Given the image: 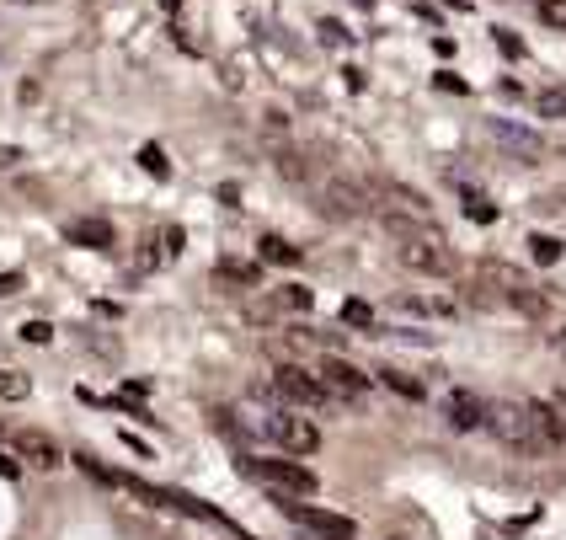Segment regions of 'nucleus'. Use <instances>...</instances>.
Here are the masks:
<instances>
[{"label":"nucleus","instance_id":"2eb2a0df","mask_svg":"<svg viewBox=\"0 0 566 540\" xmlns=\"http://www.w3.org/2000/svg\"><path fill=\"white\" fill-rule=\"evenodd\" d=\"M139 166H145L150 177H161V182L171 177V161H166V150H161V145H145V150H139Z\"/></svg>","mask_w":566,"mask_h":540},{"label":"nucleus","instance_id":"c85d7f7f","mask_svg":"<svg viewBox=\"0 0 566 540\" xmlns=\"http://www.w3.org/2000/svg\"><path fill=\"white\" fill-rule=\"evenodd\" d=\"M358 6H374V0H358Z\"/></svg>","mask_w":566,"mask_h":540},{"label":"nucleus","instance_id":"7ed1b4c3","mask_svg":"<svg viewBox=\"0 0 566 540\" xmlns=\"http://www.w3.org/2000/svg\"><path fill=\"white\" fill-rule=\"evenodd\" d=\"M396 257H401V268H412V273H433V279L454 273L449 241H444V230H438V225L417 230V236H401V241H396Z\"/></svg>","mask_w":566,"mask_h":540},{"label":"nucleus","instance_id":"ddd939ff","mask_svg":"<svg viewBox=\"0 0 566 540\" xmlns=\"http://www.w3.org/2000/svg\"><path fill=\"white\" fill-rule=\"evenodd\" d=\"M492 134H497V140H508L513 150H529V156H534V150H540V134L518 129V123H502V118H492Z\"/></svg>","mask_w":566,"mask_h":540},{"label":"nucleus","instance_id":"20e7f679","mask_svg":"<svg viewBox=\"0 0 566 540\" xmlns=\"http://www.w3.org/2000/svg\"><path fill=\"white\" fill-rule=\"evenodd\" d=\"M486 428L502 439V444H513V450H545V434H540V423H534V412H529V401L524 407H492V418H486Z\"/></svg>","mask_w":566,"mask_h":540},{"label":"nucleus","instance_id":"39448f33","mask_svg":"<svg viewBox=\"0 0 566 540\" xmlns=\"http://www.w3.org/2000/svg\"><path fill=\"white\" fill-rule=\"evenodd\" d=\"M262 428H267V439H273L283 455H316V450H321L316 418H300V412H273Z\"/></svg>","mask_w":566,"mask_h":540},{"label":"nucleus","instance_id":"b1692460","mask_svg":"<svg viewBox=\"0 0 566 540\" xmlns=\"http://www.w3.org/2000/svg\"><path fill=\"white\" fill-rule=\"evenodd\" d=\"M321 38H332V43H353V38H348V27H342V22H326V17H321Z\"/></svg>","mask_w":566,"mask_h":540},{"label":"nucleus","instance_id":"f8f14e48","mask_svg":"<svg viewBox=\"0 0 566 540\" xmlns=\"http://www.w3.org/2000/svg\"><path fill=\"white\" fill-rule=\"evenodd\" d=\"M273 300H278V311H294V316H305L316 305V295L305 284H283V289H273Z\"/></svg>","mask_w":566,"mask_h":540},{"label":"nucleus","instance_id":"9b49d317","mask_svg":"<svg viewBox=\"0 0 566 540\" xmlns=\"http://www.w3.org/2000/svg\"><path fill=\"white\" fill-rule=\"evenodd\" d=\"M257 257H262V262H283V268H300V246H289L283 236H273V230L257 241Z\"/></svg>","mask_w":566,"mask_h":540},{"label":"nucleus","instance_id":"9d476101","mask_svg":"<svg viewBox=\"0 0 566 540\" xmlns=\"http://www.w3.org/2000/svg\"><path fill=\"white\" fill-rule=\"evenodd\" d=\"M380 385H385V391H396V396H406V401H422V396H428V391H422V380L406 375V369H396V364L380 369Z\"/></svg>","mask_w":566,"mask_h":540},{"label":"nucleus","instance_id":"bb28decb","mask_svg":"<svg viewBox=\"0 0 566 540\" xmlns=\"http://www.w3.org/2000/svg\"><path fill=\"white\" fill-rule=\"evenodd\" d=\"M11 161H17V150H11V145H0V172H6Z\"/></svg>","mask_w":566,"mask_h":540},{"label":"nucleus","instance_id":"aec40b11","mask_svg":"<svg viewBox=\"0 0 566 540\" xmlns=\"http://www.w3.org/2000/svg\"><path fill=\"white\" fill-rule=\"evenodd\" d=\"M534 11L545 27H566V0H534Z\"/></svg>","mask_w":566,"mask_h":540},{"label":"nucleus","instance_id":"4be33fe9","mask_svg":"<svg viewBox=\"0 0 566 540\" xmlns=\"http://www.w3.org/2000/svg\"><path fill=\"white\" fill-rule=\"evenodd\" d=\"M22 337L27 343H54V327L49 321H22Z\"/></svg>","mask_w":566,"mask_h":540},{"label":"nucleus","instance_id":"f257e3e1","mask_svg":"<svg viewBox=\"0 0 566 540\" xmlns=\"http://www.w3.org/2000/svg\"><path fill=\"white\" fill-rule=\"evenodd\" d=\"M241 471L251 482H262L273 498H316L321 492V476L310 466H300L294 455H246Z\"/></svg>","mask_w":566,"mask_h":540},{"label":"nucleus","instance_id":"cd10ccee","mask_svg":"<svg viewBox=\"0 0 566 540\" xmlns=\"http://www.w3.org/2000/svg\"><path fill=\"white\" fill-rule=\"evenodd\" d=\"M561 439H566V396H561Z\"/></svg>","mask_w":566,"mask_h":540},{"label":"nucleus","instance_id":"f3484780","mask_svg":"<svg viewBox=\"0 0 566 540\" xmlns=\"http://www.w3.org/2000/svg\"><path fill=\"white\" fill-rule=\"evenodd\" d=\"M342 321H348V327H364V332H374V305H364V300H348V305H342Z\"/></svg>","mask_w":566,"mask_h":540},{"label":"nucleus","instance_id":"f03ea898","mask_svg":"<svg viewBox=\"0 0 566 540\" xmlns=\"http://www.w3.org/2000/svg\"><path fill=\"white\" fill-rule=\"evenodd\" d=\"M278 401H289V407H332V385L321 380V369H305V364H273V375H267Z\"/></svg>","mask_w":566,"mask_h":540},{"label":"nucleus","instance_id":"5701e85b","mask_svg":"<svg viewBox=\"0 0 566 540\" xmlns=\"http://www.w3.org/2000/svg\"><path fill=\"white\" fill-rule=\"evenodd\" d=\"M433 86H438V91H465V81H460L454 70H438V75H433Z\"/></svg>","mask_w":566,"mask_h":540},{"label":"nucleus","instance_id":"4468645a","mask_svg":"<svg viewBox=\"0 0 566 540\" xmlns=\"http://www.w3.org/2000/svg\"><path fill=\"white\" fill-rule=\"evenodd\" d=\"M27 391H33V380L17 375V369H0V396L6 401H27Z\"/></svg>","mask_w":566,"mask_h":540},{"label":"nucleus","instance_id":"6ab92c4d","mask_svg":"<svg viewBox=\"0 0 566 540\" xmlns=\"http://www.w3.org/2000/svg\"><path fill=\"white\" fill-rule=\"evenodd\" d=\"M465 214H470V220H476V225H492V220H497V209L486 204L481 193H465Z\"/></svg>","mask_w":566,"mask_h":540},{"label":"nucleus","instance_id":"0eeeda50","mask_svg":"<svg viewBox=\"0 0 566 540\" xmlns=\"http://www.w3.org/2000/svg\"><path fill=\"white\" fill-rule=\"evenodd\" d=\"M486 418H492V407L476 396V391H449L444 396V423L454 428V434H470V428H486Z\"/></svg>","mask_w":566,"mask_h":540},{"label":"nucleus","instance_id":"393cba45","mask_svg":"<svg viewBox=\"0 0 566 540\" xmlns=\"http://www.w3.org/2000/svg\"><path fill=\"white\" fill-rule=\"evenodd\" d=\"M17 476H22V460L0 455V482H17Z\"/></svg>","mask_w":566,"mask_h":540},{"label":"nucleus","instance_id":"423d86ee","mask_svg":"<svg viewBox=\"0 0 566 540\" xmlns=\"http://www.w3.org/2000/svg\"><path fill=\"white\" fill-rule=\"evenodd\" d=\"M321 380L332 385L337 401H364L369 396V375H364V369H353L348 359H337V353H326V359H321Z\"/></svg>","mask_w":566,"mask_h":540},{"label":"nucleus","instance_id":"a878e982","mask_svg":"<svg viewBox=\"0 0 566 540\" xmlns=\"http://www.w3.org/2000/svg\"><path fill=\"white\" fill-rule=\"evenodd\" d=\"M27 279H22V273H0V295H17V289H22Z\"/></svg>","mask_w":566,"mask_h":540},{"label":"nucleus","instance_id":"412c9836","mask_svg":"<svg viewBox=\"0 0 566 540\" xmlns=\"http://www.w3.org/2000/svg\"><path fill=\"white\" fill-rule=\"evenodd\" d=\"M492 38H497V49H502V54H508V59H524V38H513V33H508V27H497V33H492Z\"/></svg>","mask_w":566,"mask_h":540},{"label":"nucleus","instance_id":"6e6552de","mask_svg":"<svg viewBox=\"0 0 566 540\" xmlns=\"http://www.w3.org/2000/svg\"><path fill=\"white\" fill-rule=\"evenodd\" d=\"M17 460L27 471H59L65 466V450H59L49 434H38V428H22L17 434Z\"/></svg>","mask_w":566,"mask_h":540},{"label":"nucleus","instance_id":"a211bd4d","mask_svg":"<svg viewBox=\"0 0 566 540\" xmlns=\"http://www.w3.org/2000/svg\"><path fill=\"white\" fill-rule=\"evenodd\" d=\"M529 246H534V262H561V252H566L556 236H529Z\"/></svg>","mask_w":566,"mask_h":540},{"label":"nucleus","instance_id":"1a4fd4ad","mask_svg":"<svg viewBox=\"0 0 566 540\" xmlns=\"http://www.w3.org/2000/svg\"><path fill=\"white\" fill-rule=\"evenodd\" d=\"M65 241L70 246H86V252H107L113 246V225H102V220H75L65 230Z\"/></svg>","mask_w":566,"mask_h":540},{"label":"nucleus","instance_id":"dca6fc26","mask_svg":"<svg viewBox=\"0 0 566 540\" xmlns=\"http://www.w3.org/2000/svg\"><path fill=\"white\" fill-rule=\"evenodd\" d=\"M534 107H540V118H566V91L550 86V91H540V97H534Z\"/></svg>","mask_w":566,"mask_h":540}]
</instances>
